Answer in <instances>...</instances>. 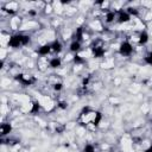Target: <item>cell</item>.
Here are the masks:
<instances>
[{
	"instance_id": "6da1fadb",
	"label": "cell",
	"mask_w": 152,
	"mask_h": 152,
	"mask_svg": "<svg viewBox=\"0 0 152 152\" xmlns=\"http://www.w3.org/2000/svg\"><path fill=\"white\" fill-rule=\"evenodd\" d=\"M30 42V36L27 34H23V33H15V34H12L7 42V45L10 48H13V49H17V48H20V46H25L26 44H28Z\"/></svg>"
},
{
	"instance_id": "7a4b0ae2",
	"label": "cell",
	"mask_w": 152,
	"mask_h": 152,
	"mask_svg": "<svg viewBox=\"0 0 152 152\" xmlns=\"http://www.w3.org/2000/svg\"><path fill=\"white\" fill-rule=\"evenodd\" d=\"M91 53L95 58H101L104 56L106 53V50H104V46L102 45V42L101 40H97V42H94L93 46H91Z\"/></svg>"
},
{
	"instance_id": "3957f363",
	"label": "cell",
	"mask_w": 152,
	"mask_h": 152,
	"mask_svg": "<svg viewBox=\"0 0 152 152\" xmlns=\"http://www.w3.org/2000/svg\"><path fill=\"white\" fill-rule=\"evenodd\" d=\"M119 53L124 57H128L133 53V45L128 40H124L119 45Z\"/></svg>"
},
{
	"instance_id": "277c9868",
	"label": "cell",
	"mask_w": 152,
	"mask_h": 152,
	"mask_svg": "<svg viewBox=\"0 0 152 152\" xmlns=\"http://www.w3.org/2000/svg\"><path fill=\"white\" fill-rule=\"evenodd\" d=\"M15 80L18 82H20L21 84H24V86H31V84H33L36 82V78H33L32 76H30V75H23V74L17 75L15 76Z\"/></svg>"
},
{
	"instance_id": "5b68a950",
	"label": "cell",
	"mask_w": 152,
	"mask_h": 152,
	"mask_svg": "<svg viewBox=\"0 0 152 152\" xmlns=\"http://www.w3.org/2000/svg\"><path fill=\"white\" fill-rule=\"evenodd\" d=\"M129 20H131V15L126 11L120 10L116 12V21L119 24H125V23H128Z\"/></svg>"
},
{
	"instance_id": "8992f818",
	"label": "cell",
	"mask_w": 152,
	"mask_h": 152,
	"mask_svg": "<svg viewBox=\"0 0 152 152\" xmlns=\"http://www.w3.org/2000/svg\"><path fill=\"white\" fill-rule=\"evenodd\" d=\"M11 131H12V125L11 124H8V122L1 124V126H0V134H1V137L8 135L11 133Z\"/></svg>"
},
{
	"instance_id": "52a82bcc",
	"label": "cell",
	"mask_w": 152,
	"mask_h": 152,
	"mask_svg": "<svg viewBox=\"0 0 152 152\" xmlns=\"http://www.w3.org/2000/svg\"><path fill=\"white\" fill-rule=\"evenodd\" d=\"M81 46H82L81 42H78V40H75V39H74V40L70 43L69 49H70V51H71V52H74V53H78V52L81 51Z\"/></svg>"
},
{
	"instance_id": "ba28073f",
	"label": "cell",
	"mask_w": 152,
	"mask_h": 152,
	"mask_svg": "<svg viewBox=\"0 0 152 152\" xmlns=\"http://www.w3.org/2000/svg\"><path fill=\"white\" fill-rule=\"evenodd\" d=\"M50 46H51V51H52V52H56V53L61 52V51H62V48H63L62 43H61L58 39H55L52 43H50Z\"/></svg>"
},
{
	"instance_id": "9c48e42d",
	"label": "cell",
	"mask_w": 152,
	"mask_h": 152,
	"mask_svg": "<svg viewBox=\"0 0 152 152\" xmlns=\"http://www.w3.org/2000/svg\"><path fill=\"white\" fill-rule=\"evenodd\" d=\"M50 52H51L50 44H44V45L39 46V49H38V55H40V56H48Z\"/></svg>"
},
{
	"instance_id": "30bf717a",
	"label": "cell",
	"mask_w": 152,
	"mask_h": 152,
	"mask_svg": "<svg viewBox=\"0 0 152 152\" xmlns=\"http://www.w3.org/2000/svg\"><path fill=\"white\" fill-rule=\"evenodd\" d=\"M148 39H150V37H148V33H147L146 31H141V32L139 33V36H138V42H139V44H141V45H145V44L148 42Z\"/></svg>"
},
{
	"instance_id": "8fae6325",
	"label": "cell",
	"mask_w": 152,
	"mask_h": 152,
	"mask_svg": "<svg viewBox=\"0 0 152 152\" xmlns=\"http://www.w3.org/2000/svg\"><path fill=\"white\" fill-rule=\"evenodd\" d=\"M115 19H116V11H107V13H106V15H104L106 23L110 24V23H113Z\"/></svg>"
},
{
	"instance_id": "7c38bea8",
	"label": "cell",
	"mask_w": 152,
	"mask_h": 152,
	"mask_svg": "<svg viewBox=\"0 0 152 152\" xmlns=\"http://www.w3.org/2000/svg\"><path fill=\"white\" fill-rule=\"evenodd\" d=\"M101 120H102V114H101L100 112L95 110V113H94V116H93V120H91V122H90V124H91L93 126L97 127V126L100 125Z\"/></svg>"
},
{
	"instance_id": "4fadbf2b",
	"label": "cell",
	"mask_w": 152,
	"mask_h": 152,
	"mask_svg": "<svg viewBox=\"0 0 152 152\" xmlns=\"http://www.w3.org/2000/svg\"><path fill=\"white\" fill-rule=\"evenodd\" d=\"M49 65L51 68H53V69H57V68H59L62 65V59L59 57H52L50 59V62H49Z\"/></svg>"
},
{
	"instance_id": "5bb4252c",
	"label": "cell",
	"mask_w": 152,
	"mask_h": 152,
	"mask_svg": "<svg viewBox=\"0 0 152 152\" xmlns=\"http://www.w3.org/2000/svg\"><path fill=\"white\" fill-rule=\"evenodd\" d=\"M39 110H40V103H39L38 101L32 102V104H31V109H30V113H31V114H37Z\"/></svg>"
},
{
	"instance_id": "9a60e30c",
	"label": "cell",
	"mask_w": 152,
	"mask_h": 152,
	"mask_svg": "<svg viewBox=\"0 0 152 152\" xmlns=\"http://www.w3.org/2000/svg\"><path fill=\"white\" fill-rule=\"evenodd\" d=\"M83 39V27H77L75 31V40L82 42Z\"/></svg>"
},
{
	"instance_id": "2e32d148",
	"label": "cell",
	"mask_w": 152,
	"mask_h": 152,
	"mask_svg": "<svg viewBox=\"0 0 152 152\" xmlns=\"http://www.w3.org/2000/svg\"><path fill=\"white\" fill-rule=\"evenodd\" d=\"M72 61L75 64H83L84 63V58L82 56H80L78 53H75L74 57H72Z\"/></svg>"
},
{
	"instance_id": "e0dca14e",
	"label": "cell",
	"mask_w": 152,
	"mask_h": 152,
	"mask_svg": "<svg viewBox=\"0 0 152 152\" xmlns=\"http://www.w3.org/2000/svg\"><path fill=\"white\" fill-rule=\"evenodd\" d=\"M126 12L132 17V15H134V17H137L138 14H139V12H138V10L137 8H134V7H128L127 10H126Z\"/></svg>"
},
{
	"instance_id": "ac0fdd59",
	"label": "cell",
	"mask_w": 152,
	"mask_h": 152,
	"mask_svg": "<svg viewBox=\"0 0 152 152\" xmlns=\"http://www.w3.org/2000/svg\"><path fill=\"white\" fill-rule=\"evenodd\" d=\"M144 61H145V63H146V64L152 65V51H150V52L144 57Z\"/></svg>"
},
{
	"instance_id": "d6986e66",
	"label": "cell",
	"mask_w": 152,
	"mask_h": 152,
	"mask_svg": "<svg viewBox=\"0 0 152 152\" xmlns=\"http://www.w3.org/2000/svg\"><path fill=\"white\" fill-rule=\"evenodd\" d=\"M83 152H96V151H95L94 145H91V144H87V145L84 146V148H83Z\"/></svg>"
},
{
	"instance_id": "ffe728a7",
	"label": "cell",
	"mask_w": 152,
	"mask_h": 152,
	"mask_svg": "<svg viewBox=\"0 0 152 152\" xmlns=\"http://www.w3.org/2000/svg\"><path fill=\"white\" fill-rule=\"evenodd\" d=\"M62 88H63V84H62L61 82H58V83H55V86H53V89H55V90H57V91H59Z\"/></svg>"
},
{
	"instance_id": "44dd1931",
	"label": "cell",
	"mask_w": 152,
	"mask_h": 152,
	"mask_svg": "<svg viewBox=\"0 0 152 152\" xmlns=\"http://www.w3.org/2000/svg\"><path fill=\"white\" fill-rule=\"evenodd\" d=\"M66 106H68V104H66L65 102H59V103H58V107H59V108H62V109H65V108H66Z\"/></svg>"
},
{
	"instance_id": "7402d4cb",
	"label": "cell",
	"mask_w": 152,
	"mask_h": 152,
	"mask_svg": "<svg viewBox=\"0 0 152 152\" xmlns=\"http://www.w3.org/2000/svg\"><path fill=\"white\" fill-rule=\"evenodd\" d=\"M144 152H152V145H150V146H148Z\"/></svg>"
}]
</instances>
